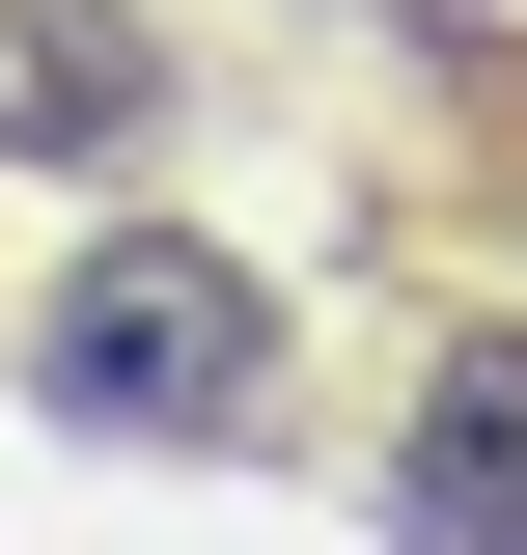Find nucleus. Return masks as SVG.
I'll return each instance as SVG.
<instances>
[{
    "instance_id": "nucleus-1",
    "label": "nucleus",
    "mask_w": 527,
    "mask_h": 555,
    "mask_svg": "<svg viewBox=\"0 0 527 555\" xmlns=\"http://www.w3.org/2000/svg\"><path fill=\"white\" fill-rule=\"evenodd\" d=\"M28 389H56L83 444H222V416L278 389V278L195 250V222H112V250L28 306Z\"/></svg>"
},
{
    "instance_id": "nucleus-2",
    "label": "nucleus",
    "mask_w": 527,
    "mask_h": 555,
    "mask_svg": "<svg viewBox=\"0 0 527 555\" xmlns=\"http://www.w3.org/2000/svg\"><path fill=\"white\" fill-rule=\"evenodd\" d=\"M389 500L445 555H527V334H472L445 389H416V444H389Z\"/></svg>"
}]
</instances>
